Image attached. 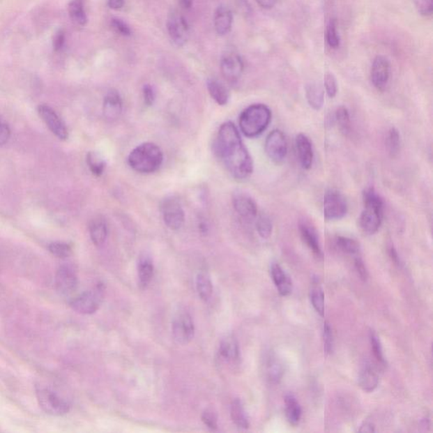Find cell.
Listing matches in <instances>:
<instances>
[{"instance_id":"6da1fadb","label":"cell","mask_w":433,"mask_h":433,"mask_svg":"<svg viewBox=\"0 0 433 433\" xmlns=\"http://www.w3.org/2000/svg\"><path fill=\"white\" fill-rule=\"evenodd\" d=\"M215 152L229 173L242 181L253 172V161L241 140L239 130L232 122L224 123L218 130Z\"/></svg>"},{"instance_id":"7a4b0ae2","label":"cell","mask_w":433,"mask_h":433,"mask_svg":"<svg viewBox=\"0 0 433 433\" xmlns=\"http://www.w3.org/2000/svg\"><path fill=\"white\" fill-rule=\"evenodd\" d=\"M164 161L161 149L152 142H145L131 151L128 164L131 169L141 174L157 172Z\"/></svg>"},{"instance_id":"3957f363","label":"cell","mask_w":433,"mask_h":433,"mask_svg":"<svg viewBox=\"0 0 433 433\" xmlns=\"http://www.w3.org/2000/svg\"><path fill=\"white\" fill-rule=\"evenodd\" d=\"M364 209L360 214L359 222L361 230L372 236L379 231L382 224L383 202L373 188H367L363 192Z\"/></svg>"},{"instance_id":"277c9868","label":"cell","mask_w":433,"mask_h":433,"mask_svg":"<svg viewBox=\"0 0 433 433\" xmlns=\"http://www.w3.org/2000/svg\"><path fill=\"white\" fill-rule=\"evenodd\" d=\"M271 119V110L267 105L257 103L249 106L240 116L239 125L241 132L248 137L259 136L268 128Z\"/></svg>"},{"instance_id":"5b68a950","label":"cell","mask_w":433,"mask_h":433,"mask_svg":"<svg viewBox=\"0 0 433 433\" xmlns=\"http://www.w3.org/2000/svg\"><path fill=\"white\" fill-rule=\"evenodd\" d=\"M39 405L47 414L55 416L66 415L70 410V404L54 389L46 386L36 388Z\"/></svg>"},{"instance_id":"8992f818","label":"cell","mask_w":433,"mask_h":433,"mask_svg":"<svg viewBox=\"0 0 433 433\" xmlns=\"http://www.w3.org/2000/svg\"><path fill=\"white\" fill-rule=\"evenodd\" d=\"M105 289L102 285H98L97 287L90 289L74 298L70 301V307L83 315H90L98 311L103 301Z\"/></svg>"},{"instance_id":"52a82bcc","label":"cell","mask_w":433,"mask_h":433,"mask_svg":"<svg viewBox=\"0 0 433 433\" xmlns=\"http://www.w3.org/2000/svg\"><path fill=\"white\" fill-rule=\"evenodd\" d=\"M161 212L165 224L170 229L178 230L184 225L185 211L180 200L176 197H169L162 201Z\"/></svg>"},{"instance_id":"ba28073f","label":"cell","mask_w":433,"mask_h":433,"mask_svg":"<svg viewBox=\"0 0 433 433\" xmlns=\"http://www.w3.org/2000/svg\"><path fill=\"white\" fill-rule=\"evenodd\" d=\"M347 202L343 195L337 190H328L324 200V214L326 220H340L347 215Z\"/></svg>"},{"instance_id":"9c48e42d","label":"cell","mask_w":433,"mask_h":433,"mask_svg":"<svg viewBox=\"0 0 433 433\" xmlns=\"http://www.w3.org/2000/svg\"><path fill=\"white\" fill-rule=\"evenodd\" d=\"M167 27L170 38L174 45L182 47L188 43L190 36L188 22L182 15L176 10H172L169 14Z\"/></svg>"},{"instance_id":"30bf717a","label":"cell","mask_w":433,"mask_h":433,"mask_svg":"<svg viewBox=\"0 0 433 433\" xmlns=\"http://www.w3.org/2000/svg\"><path fill=\"white\" fill-rule=\"evenodd\" d=\"M172 333L174 340L180 344H188L195 335V326L190 314L181 312L174 316L172 321Z\"/></svg>"},{"instance_id":"8fae6325","label":"cell","mask_w":433,"mask_h":433,"mask_svg":"<svg viewBox=\"0 0 433 433\" xmlns=\"http://www.w3.org/2000/svg\"><path fill=\"white\" fill-rule=\"evenodd\" d=\"M265 152L270 160L276 164L284 162L287 155L288 146L282 131L274 130L269 133L265 142Z\"/></svg>"},{"instance_id":"7c38bea8","label":"cell","mask_w":433,"mask_h":433,"mask_svg":"<svg viewBox=\"0 0 433 433\" xmlns=\"http://www.w3.org/2000/svg\"><path fill=\"white\" fill-rule=\"evenodd\" d=\"M220 68L222 77L229 82H236L244 70V63L239 54L234 52H227L222 55Z\"/></svg>"},{"instance_id":"4fadbf2b","label":"cell","mask_w":433,"mask_h":433,"mask_svg":"<svg viewBox=\"0 0 433 433\" xmlns=\"http://www.w3.org/2000/svg\"><path fill=\"white\" fill-rule=\"evenodd\" d=\"M390 77V63L383 55H377L371 69V81L377 90L383 91Z\"/></svg>"},{"instance_id":"5bb4252c","label":"cell","mask_w":433,"mask_h":433,"mask_svg":"<svg viewBox=\"0 0 433 433\" xmlns=\"http://www.w3.org/2000/svg\"><path fill=\"white\" fill-rule=\"evenodd\" d=\"M78 279L75 269L70 265H62L55 275V286L61 295L67 296L77 287Z\"/></svg>"},{"instance_id":"9a60e30c","label":"cell","mask_w":433,"mask_h":433,"mask_svg":"<svg viewBox=\"0 0 433 433\" xmlns=\"http://www.w3.org/2000/svg\"><path fill=\"white\" fill-rule=\"evenodd\" d=\"M38 114L49 127L50 130L61 140H66L69 137L65 123H63L55 111L47 105H40Z\"/></svg>"},{"instance_id":"2e32d148","label":"cell","mask_w":433,"mask_h":433,"mask_svg":"<svg viewBox=\"0 0 433 433\" xmlns=\"http://www.w3.org/2000/svg\"><path fill=\"white\" fill-rule=\"evenodd\" d=\"M233 205L236 212L245 221H252L257 216L256 202L248 194L242 192L234 193Z\"/></svg>"},{"instance_id":"e0dca14e","label":"cell","mask_w":433,"mask_h":433,"mask_svg":"<svg viewBox=\"0 0 433 433\" xmlns=\"http://www.w3.org/2000/svg\"><path fill=\"white\" fill-rule=\"evenodd\" d=\"M123 110V102L117 91L111 90L103 101V115L107 121L113 122L120 118Z\"/></svg>"},{"instance_id":"ac0fdd59","label":"cell","mask_w":433,"mask_h":433,"mask_svg":"<svg viewBox=\"0 0 433 433\" xmlns=\"http://www.w3.org/2000/svg\"><path fill=\"white\" fill-rule=\"evenodd\" d=\"M270 272L273 283L280 295L283 296L291 295L293 291L292 280L281 266L279 264H273Z\"/></svg>"},{"instance_id":"d6986e66","label":"cell","mask_w":433,"mask_h":433,"mask_svg":"<svg viewBox=\"0 0 433 433\" xmlns=\"http://www.w3.org/2000/svg\"><path fill=\"white\" fill-rule=\"evenodd\" d=\"M298 157L304 169L312 168L313 162V149L311 141L304 134H299L296 139Z\"/></svg>"},{"instance_id":"ffe728a7","label":"cell","mask_w":433,"mask_h":433,"mask_svg":"<svg viewBox=\"0 0 433 433\" xmlns=\"http://www.w3.org/2000/svg\"><path fill=\"white\" fill-rule=\"evenodd\" d=\"M214 27L216 33L220 36L228 34L231 30L233 24V14L228 7L221 6L218 7L214 15Z\"/></svg>"},{"instance_id":"44dd1931","label":"cell","mask_w":433,"mask_h":433,"mask_svg":"<svg viewBox=\"0 0 433 433\" xmlns=\"http://www.w3.org/2000/svg\"><path fill=\"white\" fill-rule=\"evenodd\" d=\"M359 383L365 392L372 393L379 386V377L374 367L371 363H365L361 369Z\"/></svg>"},{"instance_id":"7402d4cb","label":"cell","mask_w":433,"mask_h":433,"mask_svg":"<svg viewBox=\"0 0 433 433\" xmlns=\"http://www.w3.org/2000/svg\"><path fill=\"white\" fill-rule=\"evenodd\" d=\"M89 233L93 243L98 248H100L105 243L107 237H108V226H107L106 221L101 217L93 218L90 222Z\"/></svg>"},{"instance_id":"603a6c76","label":"cell","mask_w":433,"mask_h":433,"mask_svg":"<svg viewBox=\"0 0 433 433\" xmlns=\"http://www.w3.org/2000/svg\"><path fill=\"white\" fill-rule=\"evenodd\" d=\"M267 379L272 383H279L284 375V367L281 361L273 354H269L264 363Z\"/></svg>"},{"instance_id":"cb8c5ba5","label":"cell","mask_w":433,"mask_h":433,"mask_svg":"<svg viewBox=\"0 0 433 433\" xmlns=\"http://www.w3.org/2000/svg\"><path fill=\"white\" fill-rule=\"evenodd\" d=\"M300 232L301 238L308 248L311 250L314 255L317 257H323L319 238H317L315 229L307 224V222H301L300 225Z\"/></svg>"},{"instance_id":"d4e9b609","label":"cell","mask_w":433,"mask_h":433,"mask_svg":"<svg viewBox=\"0 0 433 433\" xmlns=\"http://www.w3.org/2000/svg\"><path fill=\"white\" fill-rule=\"evenodd\" d=\"M208 90L210 96L212 97L218 105L225 106L229 100V91L224 84L216 79H210L208 82Z\"/></svg>"},{"instance_id":"484cf974","label":"cell","mask_w":433,"mask_h":433,"mask_svg":"<svg viewBox=\"0 0 433 433\" xmlns=\"http://www.w3.org/2000/svg\"><path fill=\"white\" fill-rule=\"evenodd\" d=\"M284 404L285 415L287 417L288 422L293 426H296L300 423L301 415H303L299 402H298L295 395L292 393H288L284 397Z\"/></svg>"},{"instance_id":"4316f807","label":"cell","mask_w":433,"mask_h":433,"mask_svg":"<svg viewBox=\"0 0 433 433\" xmlns=\"http://www.w3.org/2000/svg\"><path fill=\"white\" fill-rule=\"evenodd\" d=\"M220 353L222 358L229 363L239 359L240 349L236 340L233 336L225 337L220 343Z\"/></svg>"},{"instance_id":"83f0119b","label":"cell","mask_w":433,"mask_h":433,"mask_svg":"<svg viewBox=\"0 0 433 433\" xmlns=\"http://www.w3.org/2000/svg\"><path fill=\"white\" fill-rule=\"evenodd\" d=\"M305 94L309 105L315 110L323 108L324 102V89L320 83H310L305 89Z\"/></svg>"},{"instance_id":"f1b7e54d","label":"cell","mask_w":433,"mask_h":433,"mask_svg":"<svg viewBox=\"0 0 433 433\" xmlns=\"http://www.w3.org/2000/svg\"><path fill=\"white\" fill-rule=\"evenodd\" d=\"M154 267L152 259L148 256L141 257L138 261L139 284L142 289L148 287L153 279Z\"/></svg>"},{"instance_id":"f546056e","label":"cell","mask_w":433,"mask_h":433,"mask_svg":"<svg viewBox=\"0 0 433 433\" xmlns=\"http://www.w3.org/2000/svg\"><path fill=\"white\" fill-rule=\"evenodd\" d=\"M230 416L234 424L238 427L248 429L250 426L248 415H246L243 404L239 399L233 400L230 407Z\"/></svg>"},{"instance_id":"4dcf8cb0","label":"cell","mask_w":433,"mask_h":433,"mask_svg":"<svg viewBox=\"0 0 433 433\" xmlns=\"http://www.w3.org/2000/svg\"><path fill=\"white\" fill-rule=\"evenodd\" d=\"M85 0H71L68 11L73 22L78 26H84L87 23V17L84 7Z\"/></svg>"},{"instance_id":"1f68e13d","label":"cell","mask_w":433,"mask_h":433,"mask_svg":"<svg viewBox=\"0 0 433 433\" xmlns=\"http://www.w3.org/2000/svg\"><path fill=\"white\" fill-rule=\"evenodd\" d=\"M196 287L198 296L202 301H208L213 295V288L208 274L200 273L196 278Z\"/></svg>"},{"instance_id":"d6a6232c","label":"cell","mask_w":433,"mask_h":433,"mask_svg":"<svg viewBox=\"0 0 433 433\" xmlns=\"http://www.w3.org/2000/svg\"><path fill=\"white\" fill-rule=\"evenodd\" d=\"M310 299L316 312L321 317H324L325 313V298L323 289H321L319 282L314 280L311 291H310Z\"/></svg>"},{"instance_id":"836d02e7","label":"cell","mask_w":433,"mask_h":433,"mask_svg":"<svg viewBox=\"0 0 433 433\" xmlns=\"http://www.w3.org/2000/svg\"><path fill=\"white\" fill-rule=\"evenodd\" d=\"M87 165H89L91 172L95 176H101L106 168L105 160L100 154L95 152H90L86 157Z\"/></svg>"},{"instance_id":"e575fe53","label":"cell","mask_w":433,"mask_h":433,"mask_svg":"<svg viewBox=\"0 0 433 433\" xmlns=\"http://www.w3.org/2000/svg\"><path fill=\"white\" fill-rule=\"evenodd\" d=\"M336 245L341 251L344 253L349 254L351 256H358L360 248L358 242L355 240L351 239V238L344 236H337L336 238Z\"/></svg>"},{"instance_id":"d590c367","label":"cell","mask_w":433,"mask_h":433,"mask_svg":"<svg viewBox=\"0 0 433 433\" xmlns=\"http://www.w3.org/2000/svg\"><path fill=\"white\" fill-rule=\"evenodd\" d=\"M335 120L339 128L344 136H348L351 133V117L349 111L345 107L340 106L337 108L335 113Z\"/></svg>"},{"instance_id":"8d00e7d4","label":"cell","mask_w":433,"mask_h":433,"mask_svg":"<svg viewBox=\"0 0 433 433\" xmlns=\"http://www.w3.org/2000/svg\"><path fill=\"white\" fill-rule=\"evenodd\" d=\"M326 40L332 49H337L340 45V38L337 30V22L335 19H331L326 27Z\"/></svg>"},{"instance_id":"74e56055","label":"cell","mask_w":433,"mask_h":433,"mask_svg":"<svg viewBox=\"0 0 433 433\" xmlns=\"http://www.w3.org/2000/svg\"><path fill=\"white\" fill-rule=\"evenodd\" d=\"M387 148L393 158L398 155L400 150V135L396 128H391L388 131Z\"/></svg>"},{"instance_id":"f35d334b","label":"cell","mask_w":433,"mask_h":433,"mask_svg":"<svg viewBox=\"0 0 433 433\" xmlns=\"http://www.w3.org/2000/svg\"><path fill=\"white\" fill-rule=\"evenodd\" d=\"M257 230L262 239H268L273 232L272 221L267 215H261L257 220Z\"/></svg>"},{"instance_id":"ab89813d","label":"cell","mask_w":433,"mask_h":433,"mask_svg":"<svg viewBox=\"0 0 433 433\" xmlns=\"http://www.w3.org/2000/svg\"><path fill=\"white\" fill-rule=\"evenodd\" d=\"M370 342L373 356H374L377 363H379L381 365H383V367H385V365H386V360H385L384 358L382 344H381L379 336H377L373 331H371L370 333Z\"/></svg>"},{"instance_id":"60d3db41","label":"cell","mask_w":433,"mask_h":433,"mask_svg":"<svg viewBox=\"0 0 433 433\" xmlns=\"http://www.w3.org/2000/svg\"><path fill=\"white\" fill-rule=\"evenodd\" d=\"M49 250L54 257L61 258V259L69 257L73 253L71 246L63 242H53L49 245Z\"/></svg>"},{"instance_id":"b9f144b4","label":"cell","mask_w":433,"mask_h":433,"mask_svg":"<svg viewBox=\"0 0 433 433\" xmlns=\"http://www.w3.org/2000/svg\"><path fill=\"white\" fill-rule=\"evenodd\" d=\"M324 87L326 93H327L329 98H333L336 96L337 93V84L335 75L331 73H326L324 77Z\"/></svg>"},{"instance_id":"7bdbcfd3","label":"cell","mask_w":433,"mask_h":433,"mask_svg":"<svg viewBox=\"0 0 433 433\" xmlns=\"http://www.w3.org/2000/svg\"><path fill=\"white\" fill-rule=\"evenodd\" d=\"M324 351L327 354H331L333 351V331L331 324L326 321L324 328Z\"/></svg>"},{"instance_id":"ee69618b","label":"cell","mask_w":433,"mask_h":433,"mask_svg":"<svg viewBox=\"0 0 433 433\" xmlns=\"http://www.w3.org/2000/svg\"><path fill=\"white\" fill-rule=\"evenodd\" d=\"M202 420L206 426L212 430H216L218 428V416L213 410H206L202 416Z\"/></svg>"},{"instance_id":"f6af8a7d","label":"cell","mask_w":433,"mask_h":433,"mask_svg":"<svg viewBox=\"0 0 433 433\" xmlns=\"http://www.w3.org/2000/svg\"><path fill=\"white\" fill-rule=\"evenodd\" d=\"M417 10L423 17H430L432 14V0H416Z\"/></svg>"},{"instance_id":"bcb514c9","label":"cell","mask_w":433,"mask_h":433,"mask_svg":"<svg viewBox=\"0 0 433 433\" xmlns=\"http://www.w3.org/2000/svg\"><path fill=\"white\" fill-rule=\"evenodd\" d=\"M111 26L117 33H120L124 37H129L131 31L128 25L121 19L114 18L111 21Z\"/></svg>"},{"instance_id":"7dc6e473","label":"cell","mask_w":433,"mask_h":433,"mask_svg":"<svg viewBox=\"0 0 433 433\" xmlns=\"http://www.w3.org/2000/svg\"><path fill=\"white\" fill-rule=\"evenodd\" d=\"M142 93L145 105L146 106L153 105L155 99H156V93H155L153 87L149 84L145 85L143 86Z\"/></svg>"},{"instance_id":"c3c4849f","label":"cell","mask_w":433,"mask_h":433,"mask_svg":"<svg viewBox=\"0 0 433 433\" xmlns=\"http://www.w3.org/2000/svg\"><path fill=\"white\" fill-rule=\"evenodd\" d=\"M355 267L360 279L364 281L367 280L368 278L367 269L365 268L363 259H361V258L358 256H356L355 258Z\"/></svg>"},{"instance_id":"681fc988","label":"cell","mask_w":433,"mask_h":433,"mask_svg":"<svg viewBox=\"0 0 433 433\" xmlns=\"http://www.w3.org/2000/svg\"><path fill=\"white\" fill-rule=\"evenodd\" d=\"M10 137V129L6 123L0 121V146L6 144Z\"/></svg>"},{"instance_id":"f907efd6","label":"cell","mask_w":433,"mask_h":433,"mask_svg":"<svg viewBox=\"0 0 433 433\" xmlns=\"http://www.w3.org/2000/svg\"><path fill=\"white\" fill-rule=\"evenodd\" d=\"M66 38L65 33L62 31H59L56 35H55L54 39V47L56 51L61 50L63 45H65Z\"/></svg>"},{"instance_id":"816d5d0a","label":"cell","mask_w":433,"mask_h":433,"mask_svg":"<svg viewBox=\"0 0 433 433\" xmlns=\"http://www.w3.org/2000/svg\"><path fill=\"white\" fill-rule=\"evenodd\" d=\"M257 5L262 9L271 10L276 6L278 0H256Z\"/></svg>"},{"instance_id":"f5cc1de1","label":"cell","mask_w":433,"mask_h":433,"mask_svg":"<svg viewBox=\"0 0 433 433\" xmlns=\"http://www.w3.org/2000/svg\"><path fill=\"white\" fill-rule=\"evenodd\" d=\"M108 5L111 9L119 10L125 5V0H108Z\"/></svg>"},{"instance_id":"db71d44e","label":"cell","mask_w":433,"mask_h":433,"mask_svg":"<svg viewBox=\"0 0 433 433\" xmlns=\"http://www.w3.org/2000/svg\"><path fill=\"white\" fill-rule=\"evenodd\" d=\"M359 432H375L374 425H373L372 423H369V422H365L363 425H361V427L360 428Z\"/></svg>"},{"instance_id":"11a10c76","label":"cell","mask_w":433,"mask_h":433,"mask_svg":"<svg viewBox=\"0 0 433 433\" xmlns=\"http://www.w3.org/2000/svg\"><path fill=\"white\" fill-rule=\"evenodd\" d=\"M389 256H390L391 259L395 261L397 265H400V259L398 253H397L396 250L393 248V246H390V248H389Z\"/></svg>"},{"instance_id":"9f6ffc18","label":"cell","mask_w":433,"mask_h":433,"mask_svg":"<svg viewBox=\"0 0 433 433\" xmlns=\"http://www.w3.org/2000/svg\"><path fill=\"white\" fill-rule=\"evenodd\" d=\"M182 9L190 10L192 6L193 0H178Z\"/></svg>"}]
</instances>
